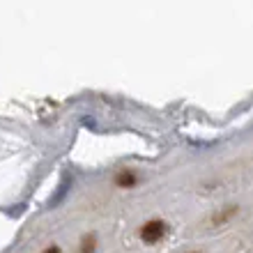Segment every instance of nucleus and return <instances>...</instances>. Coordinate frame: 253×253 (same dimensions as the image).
<instances>
[{
  "label": "nucleus",
  "mask_w": 253,
  "mask_h": 253,
  "mask_svg": "<svg viewBox=\"0 0 253 253\" xmlns=\"http://www.w3.org/2000/svg\"><path fill=\"white\" fill-rule=\"evenodd\" d=\"M164 235H166V223L161 219H150L140 228V237L145 244H157V242L164 240Z\"/></svg>",
  "instance_id": "obj_1"
},
{
  "label": "nucleus",
  "mask_w": 253,
  "mask_h": 253,
  "mask_svg": "<svg viewBox=\"0 0 253 253\" xmlns=\"http://www.w3.org/2000/svg\"><path fill=\"white\" fill-rule=\"evenodd\" d=\"M115 182H118V187H136V184H138L136 173H131V170H122V173H118Z\"/></svg>",
  "instance_id": "obj_2"
},
{
  "label": "nucleus",
  "mask_w": 253,
  "mask_h": 253,
  "mask_svg": "<svg viewBox=\"0 0 253 253\" xmlns=\"http://www.w3.org/2000/svg\"><path fill=\"white\" fill-rule=\"evenodd\" d=\"M94 247H97V240H94V235H87V237H83V242H81L79 253H94Z\"/></svg>",
  "instance_id": "obj_3"
},
{
  "label": "nucleus",
  "mask_w": 253,
  "mask_h": 253,
  "mask_svg": "<svg viewBox=\"0 0 253 253\" xmlns=\"http://www.w3.org/2000/svg\"><path fill=\"white\" fill-rule=\"evenodd\" d=\"M42 253H60V249H58V247H48V249H44Z\"/></svg>",
  "instance_id": "obj_4"
}]
</instances>
